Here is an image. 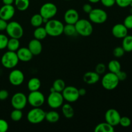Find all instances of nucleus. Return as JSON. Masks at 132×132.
Returning <instances> with one entry per match:
<instances>
[{
	"label": "nucleus",
	"instance_id": "42",
	"mask_svg": "<svg viewBox=\"0 0 132 132\" xmlns=\"http://www.w3.org/2000/svg\"><path fill=\"white\" fill-rule=\"evenodd\" d=\"M116 74L117 75L119 81H123L125 80H126V79L127 78V74H126V72H124V71H122L121 70L119 72H117V73H116Z\"/></svg>",
	"mask_w": 132,
	"mask_h": 132
},
{
	"label": "nucleus",
	"instance_id": "1",
	"mask_svg": "<svg viewBox=\"0 0 132 132\" xmlns=\"http://www.w3.org/2000/svg\"><path fill=\"white\" fill-rule=\"evenodd\" d=\"M45 29L48 36L58 37L63 33L64 24L57 19H49L45 23Z\"/></svg>",
	"mask_w": 132,
	"mask_h": 132
},
{
	"label": "nucleus",
	"instance_id": "16",
	"mask_svg": "<svg viewBox=\"0 0 132 132\" xmlns=\"http://www.w3.org/2000/svg\"><path fill=\"white\" fill-rule=\"evenodd\" d=\"M79 19L78 12L73 9H70L66 11L64 15V20L67 24H75Z\"/></svg>",
	"mask_w": 132,
	"mask_h": 132
},
{
	"label": "nucleus",
	"instance_id": "41",
	"mask_svg": "<svg viewBox=\"0 0 132 132\" xmlns=\"http://www.w3.org/2000/svg\"><path fill=\"white\" fill-rule=\"evenodd\" d=\"M100 1L106 7H112L116 4V0H100Z\"/></svg>",
	"mask_w": 132,
	"mask_h": 132
},
{
	"label": "nucleus",
	"instance_id": "15",
	"mask_svg": "<svg viewBox=\"0 0 132 132\" xmlns=\"http://www.w3.org/2000/svg\"><path fill=\"white\" fill-rule=\"evenodd\" d=\"M15 11L12 5H4L0 9V18L7 21L14 17Z\"/></svg>",
	"mask_w": 132,
	"mask_h": 132
},
{
	"label": "nucleus",
	"instance_id": "17",
	"mask_svg": "<svg viewBox=\"0 0 132 132\" xmlns=\"http://www.w3.org/2000/svg\"><path fill=\"white\" fill-rule=\"evenodd\" d=\"M128 29L124 25V24L118 23L115 24L112 30L113 36L116 38L122 39L128 35Z\"/></svg>",
	"mask_w": 132,
	"mask_h": 132
},
{
	"label": "nucleus",
	"instance_id": "29",
	"mask_svg": "<svg viewBox=\"0 0 132 132\" xmlns=\"http://www.w3.org/2000/svg\"><path fill=\"white\" fill-rule=\"evenodd\" d=\"M108 68L110 72L117 73L121 70V63L117 60H112L108 63Z\"/></svg>",
	"mask_w": 132,
	"mask_h": 132
},
{
	"label": "nucleus",
	"instance_id": "37",
	"mask_svg": "<svg viewBox=\"0 0 132 132\" xmlns=\"http://www.w3.org/2000/svg\"><path fill=\"white\" fill-rule=\"evenodd\" d=\"M132 3V0H116V4H117L119 7L126 8L130 6Z\"/></svg>",
	"mask_w": 132,
	"mask_h": 132
},
{
	"label": "nucleus",
	"instance_id": "32",
	"mask_svg": "<svg viewBox=\"0 0 132 132\" xmlns=\"http://www.w3.org/2000/svg\"><path fill=\"white\" fill-rule=\"evenodd\" d=\"M52 87L54 88L55 92L61 93L63 90H64V88L66 87V84L64 81L61 79H57L55 80L53 82Z\"/></svg>",
	"mask_w": 132,
	"mask_h": 132
},
{
	"label": "nucleus",
	"instance_id": "4",
	"mask_svg": "<svg viewBox=\"0 0 132 132\" xmlns=\"http://www.w3.org/2000/svg\"><path fill=\"white\" fill-rule=\"evenodd\" d=\"M46 112L40 107L33 108L27 113V118L31 124L37 125L42 122L45 119Z\"/></svg>",
	"mask_w": 132,
	"mask_h": 132
},
{
	"label": "nucleus",
	"instance_id": "21",
	"mask_svg": "<svg viewBox=\"0 0 132 132\" xmlns=\"http://www.w3.org/2000/svg\"><path fill=\"white\" fill-rule=\"evenodd\" d=\"M95 132H113L115 131L114 126L110 125L107 122H101L97 125L94 129Z\"/></svg>",
	"mask_w": 132,
	"mask_h": 132
},
{
	"label": "nucleus",
	"instance_id": "13",
	"mask_svg": "<svg viewBox=\"0 0 132 132\" xmlns=\"http://www.w3.org/2000/svg\"><path fill=\"white\" fill-rule=\"evenodd\" d=\"M121 116L119 112L116 109L111 108L108 110L106 112L104 118H105L106 122L109 123L110 125H112L113 126H116L119 125L120 119Z\"/></svg>",
	"mask_w": 132,
	"mask_h": 132
},
{
	"label": "nucleus",
	"instance_id": "45",
	"mask_svg": "<svg viewBox=\"0 0 132 132\" xmlns=\"http://www.w3.org/2000/svg\"><path fill=\"white\" fill-rule=\"evenodd\" d=\"M7 22L6 21L0 18V31L5 30L7 27Z\"/></svg>",
	"mask_w": 132,
	"mask_h": 132
},
{
	"label": "nucleus",
	"instance_id": "48",
	"mask_svg": "<svg viewBox=\"0 0 132 132\" xmlns=\"http://www.w3.org/2000/svg\"><path fill=\"white\" fill-rule=\"evenodd\" d=\"M88 1L92 3H97L100 1V0H88Z\"/></svg>",
	"mask_w": 132,
	"mask_h": 132
},
{
	"label": "nucleus",
	"instance_id": "6",
	"mask_svg": "<svg viewBox=\"0 0 132 132\" xmlns=\"http://www.w3.org/2000/svg\"><path fill=\"white\" fill-rule=\"evenodd\" d=\"M89 19L92 23L95 24H103L106 21L108 14L105 10L101 9H93L88 14Z\"/></svg>",
	"mask_w": 132,
	"mask_h": 132
},
{
	"label": "nucleus",
	"instance_id": "33",
	"mask_svg": "<svg viewBox=\"0 0 132 132\" xmlns=\"http://www.w3.org/2000/svg\"><path fill=\"white\" fill-rule=\"evenodd\" d=\"M23 117V112L21 110L14 109V110L12 111L10 113V118L13 121L18 122Z\"/></svg>",
	"mask_w": 132,
	"mask_h": 132
},
{
	"label": "nucleus",
	"instance_id": "40",
	"mask_svg": "<svg viewBox=\"0 0 132 132\" xmlns=\"http://www.w3.org/2000/svg\"><path fill=\"white\" fill-rule=\"evenodd\" d=\"M9 130V124L5 120L0 119V132H6Z\"/></svg>",
	"mask_w": 132,
	"mask_h": 132
},
{
	"label": "nucleus",
	"instance_id": "9",
	"mask_svg": "<svg viewBox=\"0 0 132 132\" xmlns=\"http://www.w3.org/2000/svg\"><path fill=\"white\" fill-rule=\"evenodd\" d=\"M61 94L64 98V100H66L68 103L76 102L80 97L79 94V90L73 86H66Z\"/></svg>",
	"mask_w": 132,
	"mask_h": 132
},
{
	"label": "nucleus",
	"instance_id": "50",
	"mask_svg": "<svg viewBox=\"0 0 132 132\" xmlns=\"http://www.w3.org/2000/svg\"><path fill=\"white\" fill-rule=\"evenodd\" d=\"M65 1H70V0H65Z\"/></svg>",
	"mask_w": 132,
	"mask_h": 132
},
{
	"label": "nucleus",
	"instance_id": "25",
	"mask_svg": "<svg viewBox=\"0 0 132 132\" xmlns=\"http://www.w3.org/2000/svg\"><path fill=\"white\" fill-rule=\"evenodd\" d=\"M59 114L54 110L49 111L45 115V119L50 123H55L59 121Z\"/></svg>",
	"mask_w": 132,
	"mask_h": 132
},
{
	"label": "nucleus",
	"instance_id": "23",
	"mask_svg": "<svg viewBox=\"0 0 132 132\" xmlns=\"http://www.w3.org/2000/svg\"><path fill=\"white\" fill-rule=\"evenodd\" d=\"M62 112L63 116L67 119H71L74 116V110L69 103H66L62 105Z\"/></svg>",
	"mask_w": 132,
	"mask_h": 132
},
{
	"label": "nucleus",
	"instance_id": "10",
	"mask_svg": "<svg viewBox=\"0 0 132 132\" xmlns=\"http://www.w3.org/2000/svg\"><path fill=\"white\" fill-rule=\"evenodd\" d=\"M64 101V98L61 92H50L47 98V103L50 108L57 109L62 106Z\"/></svg>",
	"mask_w": 132,
	"mask_h": 132
},
{
	"label": "nucleus",
	"instance_id": "30",
	"mask_svg": "<svg viewBox=\"0 0 132 132\" xmlns=\"http://www.w3.org/2000/svg\"><path fill=\"white\" fill-rule=\"evenodd\" d=\"M63 33L67 36H75L77 34V31H76L75 24H67L65 26L64 25L63 28Z\"/></svg>",
	"mask_w": 132,
	"mask_h": 132
},
{
	"label": "nucleus",
	"instance_id": "24",
	"mask_svg": "<svg viewBox=\"0 0 132 132\" xmlns=\"http://www.w3.org/2000/svg\"><path fill=\"white\" fill-rule=\"evenodd\" d=\"M122 47L125 52H130L132 51V36L127 35L122 38Z\"/></svg>",
	"mask_w": 132,
	"mask_h": 132
},
{
	"label": "nucleus",
	"instance_id": "38",
	"mask_svg": "<svg viewBox=\"0 0 132 132\" xmlns=\"http://www.w3.org/2000/svg\"><path fill=\"white\" fill-rule=\"evenodd\" d=\"M106 69V67L105 64L104 63H99L96 65L95 68V72H97L98 74L101 75L105 72Z\"/></svg>",
	"mask_w": 132,
	"mask_h": 132
},
{
	"label": "nucleus",
	"instance_id": "44",
	"mask_svg": "<svg viewBox=\"0 0 132 132\" xmlns=\"http://www.w3.org/2000/svg\"><path fill=\"white\" fill-rule=\"evenodd\" d=\"M82 9H83V11L85 12V13H87V14H89L90 12L92 11V10L93 9L92 6L89 3H86L83 5V7H82Z\"/></svg>",
	"mask_w": 132,
	"mask_h": 132
},
{
	"label": "nucleus",
	"instance_id": "47",
	"mask_svg": "<svg viewBox=\"0 0 132 132\" xmlns=\"http://www.w3.org/2000/svg\"><path fill=\"white\" fill-rule=\"evenodd\" d=\"M4 5H12L14 2V0H2Z\"/></svg>",
	"mask_w": 132,
	"mask_h": 132
},
{
	"label": "nucleus",
	"instance_id": "26",
	"mask_svg": "<svg viewBox=\"0 0 132 132\" xmlns=\"http://www.w3.org/2000/svg\"><path fill=\"white\" fill-rule=\"evenodd\" d=\"M19 46H20L19 40L18 39L10 37V39H9V41H8L6 48L10 51L16 52L19 48Z\"/></svg>",
	"mask_w": 132,
	"mask_h": 132
},
{
	"label": "nucleus",
	"instance_id": "46",
	"mask_svg": "<svg viewBox=\"0 0 132 132\" xmlns=\"http://www.w3.org/2000/svg\"><path fill=\"white\" fill-rule=\"evenodd\" d=\"M79 90V96H85L86 94V90L85 88H80Z\"/></svg>",
	"mask_w": 132,
	"mask_h": 132
},
{
	"label": "nucleus",
	"instance_id": "5",
	"mask_svg": "<svg viewBox=\"0 0 132 132\" xmlns=\"http://www.w3.org/2000/svg\"><path fill=\"white\" fill-rule=\"evenodd\" d=\"M119 82L117 75L110 72L103 76L101 83L103 88L106 90H112L117 87Z\"/></svg>",
	"mask_w": 132,
	"mask_h": 132
},
{
	"label": "nucleus",
	"instance_id": "36",
	"mask_svg": "<svg viewBox=\"0 0 132 132\" xmlns=\"http://www.w3.org/2000/svg\"><path fill=\"white\" fill-rule=\"evenodd\" d=\"M9 38L4 34H0V50L6 48Z\"/></svg>",
	"mask_w": 132,
	"mask_h": 132
},
{
	"label": "nucleus",
	"instance_id": "20",
	"mask_svg": "<svg viewBox=\"0 0 132 132\" xmlns=\"http://www.w3.org/2000/svg\"><path fill=\"white\" fill-rule=\"evenodd\" d=\"M100 79V75L95 72H87L84 74L83 81L88 85H94Z\"/></svg>",
	"mask_w": 132,
	"mask_h": 132
},
{
	"label": "nucleus",
	"instance_id": "18",
	"mask_svg": "<svg viewBox=\"0 0 132 132\" xmlns=\"http://www.w3.org/2000/svg\"><path fill=\"white\" fill-rule=\"evenodd\" d=\"M17 55L19 61L22 62H28L33 57V54L28 49V48H19L16 51Z\"/></svg>",
	"mask_w": 132,
	"mask_h": 132
},
{
	"label": "nucleus",
	"instance_id": "39",
	"mask_svg": "<svg viewBox=\"0 0 132 132\" xmlns=\"http://www.w3.org/2000/svg\"><path fill=\"white\" fill-rule=\"evenodd\" d=\"M123 24L128 29H132V14L125 18Z\"/></svg>",
	"mask_w": 132,
	"mask_h": 132
},
{
	"label": "nucleus",
	"instance_id": "12",
	"mask_svg": "<svg viewBox=\"0 0 132 132\" xmlns=\"http://www.w3.org/2000/svg\"><path fill=\"white\" fill-rule=\"evenodd\" d=\"M57 12V8L52 3H46L41 6L39 14L43 18L50 19L54 18Z\"/></svg>",
	"mask_w": 132,
	"mask_h": 132
},
{
	"label": "nucleus",
	"instance_id": "19",
	"mask_svg": "<svg viewBox=\"0 0 132 132\" xmlns=\"http://www.w3.org/2000/svg\"><path fill=\"white\" fill-rule=\"evenodd\" d=\"M28 48L33 55H38L41 53L43 50V46L40 40L37 39H32L29 42Z\"/></svg>",
	"mask_w": 132,
	"mask_h": 132
},
{
	"label": "nucleus",
	"instance_id": "49",
	"mask_svg": "<svg viewBox=\"0 0 132 132\" xmlns=\"http://www.w3.org/2000/svg\"><path fill=\"white\" fill-rule=\"evenodd\" d=\"M50 92H55V90H54V88L51 87V88H50Z\"/></svg>",
	"mask_w": 132,
	"mask_h": 132
},
{
	"label": "nucleus",
	"instance_id": "31",
	"mask_svg": "<svg viewBox=\"0 0 132 132\" xmlns=\"http://www.w3.org/2000/svg\"><path fill=\"white\" fill-rule=\"evenodd\" d=\"M30 23L33 27H36V28L41 27L43 23V18L40 14H34L31 18Z\"/></svg>",
	"mask_w": 132,
	"mask_h": 132
},
{
	"label": "nucleus",
	"instance_id": "34",
	"mask_svg": "<svg viewBox=\"0 0 132 132\" xmlns=\"http://www.w3.org/2000/svg\"><path fill=\"white\" fill-rule=\"evenodd\" d=\"M131 121L128 117H126V116H124V117H121L119 121V125L121 126H122V127H128L131 125Z\"/></svg>",
	"mask_w": 132,
	"mask_h": 132
},
{
	"label": "nucleus",
	"instance_id": "14",
	"mask_svg": "<svg viewBox=\"0 0 132 132\" xmlns=\"http://www.w3.org/2000/svg\"><path fill=\"white\" fill-rule=\"evenodd\" d=\"M9 82L14 86H19L24 80V76L21 70L14 69L10 72L9 76Z\"/></svg>",
	"mask_w": 132,
	"mask_h": 132
},
{
	"label": "nucleus",
	"instance_id": "3",
	"mask_svg": "<svg viewBox=\"0 0 132 132\" xmlns=\"http://www.w3.org/2000/svg\"><path fill=\"white\" fill-rule=\"evenodd\" d=\"M19 60L17 55L16 52L9 51L6 52L1 57V62L2 65L8 69L14 68L18 65Z\"/></svg>",
	"mask_w": 132,
	"mask_h": 132
},
{
	"label": "nucleus",
	"instance_id": "2",
	"mask_svg": "<svg viewBox=\"0 0 132 132\" xmlns=\"http://www.w3.org/2000/svg\"><path fill=\"white\" fill-rule=\"evenodd\" d=\"M75 27L77 34L83 37H88L93 32V26L91 21L86 19H79L75 24Z\"/></svg>",
	"mask_w": 132,
	"mask_h": 132
},
{
	"label": "nucleus",
	"instance_id": "35",
	"mask_svg": "<svg viewBox=\"0 0 132 132\" xmlns=\"http://www.w3.org/2000/svg\"><path fill=\"white\" fill-rule=\"evenodd\" d=\"M125 53V51L122 46H117V47L115 48L114 50H113V55L117 58L121 57L123 56Z\"/></svg>",
	"mask_w": 132,
	"mask_h": 132
},
{
	"label": "nucleus",
	"instance_id": "7",
	"mask_svg": "<svg viewBox=\"0 0 132 132\" xmlns=\"http://www.w3.org/2000/svg\"><path fill=\"white\" fill-rule=\"evenodd\" d=\"M7 34L12 38H16L19 39L23 36V28L20 23L17 21H11L7 24L6 28Z\"/></svg>",
	"mask_w": 132,
	"mask_h": 132
},
{
	"label": "nucleus",
	"instance_id": "27",
	"mask_svg": "<svg viewBox=\"0 0 132 132\" xmlns=\"http://www.w3.org/2000/svg\"><path fill=\"white\" fill-rule=\"evenodd\" d=\"M47 36V32H46L45 27H37L34 32V36L35 39H37L40 41L44 39Z\"/></svg>",
	"mask_w": 132,
	"mask_h": 132
},
{
	"label": "nucleus",
	"instance_id": "11",
	"mask_svg": "<svg viewBox=\"0 0 132 132\" xmlns=\"http://www.w3.org/2000/svg\"><path fill=\"white\" fill-rule=\"evenodd\" d=\"M27 97L22 92L15 93L11 99V104L14 109L23 110L27 106Z\"/></svg>",
	"mask_w": 132,
	"mask_h": 132
},
{
	"label": "nucleus",
	"instance_id": "8",
	"mask_svg": "<svg viewBox=\"0 0 132 132\" xmlns=\"http://www.w3.org/2000/svg\"><path fill=\"white\" fill-rule=\"evenodd\" d=\"M27 101L30 105L33 108L41 107L44 104L45 101L43 94L39 90L30 92L27 97Z\"/></svg>",
	"mask_w": 132,
	"mask_h": 132
},
{
	"label": "nucleus",
	"instance_id": "43",
	"mask_svg": "<svg viewBox=\"0 0 132 132\" xmlns=\"http://www.w3.org/2000/svg\"><path fill=\"white\" fill-rule=\"evenodd\" d=\"M9 93L6 90H0V100L3 101L9 97Z\"/></svg>",
	"mask_w": 132,
	"mask_h": 132
},
{
	"label": "nucleus",
	"instance_id": "28",
	"mask_svg": "<svg viewBox=\"0 0 132 132\" xmlns=\"http://www.w3.org/2000/svg\"><path fill=\"white\" fill-rule=\"evenodd\" d=\"M14 4L18 10L24 11L29 7L30 0H14Z\"/></svg>",
	"mask_w": 132,
	"mask_h": 132
},
{
	"label": "nucleus",
	"instance_id": "22",
	"mask_svg": "<svg viewBox=\"0 0 132 132\" xmlns=\"http://www.w3.org/2000/svg\"><path fill=\"white\" fill-rule=\"evenodd\" d=\"M41 82L39 79L37 78V77H33L31 78L28 81V84H27V87L28 89L30 92L36 91V90H39L41 88Z\"/></svg>",
	"mask_w": 132,
	"mask_h": 132
}]
</instances>
